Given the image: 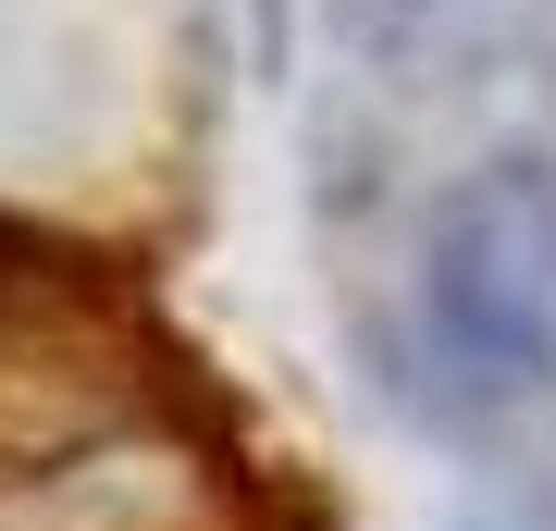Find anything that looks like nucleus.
Masks as SVG:
<instances>
[{"label":"nucleus","instance_id":"obj_1","mask_svg":"<svg viewBox=\"0 0 556 531\" xmlns=\"http://www.w3.org/2000/svg\"><path fill=\"white\" fill-rule=\"evenodd\" d=\"M408 334L433 371L420 408L445 433H495L556 395V161L544 149H482L470 174L433 186Z\"/></svg>","mask_w":556,"mask_h":531},{"label":"nucleus","instance_id":"obj_2","mask_svg":"<svg viewBox=\"0 0 556 531\" xmlns=\"http://www.w3.org/2000/svg\"><path fill=\"white\" fill-rule=\"evenodd\" d=\"M544 0H334V38L371 87L396 99H457L532 62Z\"/></svg>","mask_w":556,"mask_h":531},{"label":"nucleus","instance_id":"obj_3","mask_svg":"<svg viewBox=\"0 0 556 531\" xmlns=\"http://www.w3.org/2000/svg\"><path fill=\"white\" fill-rule=\"evenodd\" d=\"M519 87L556 112V0H544V25H532V62H519Z\"/></svg>","mask_w":556,"mask_h":531}]
</instances>
